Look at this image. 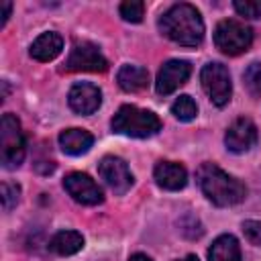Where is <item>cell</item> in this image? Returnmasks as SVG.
<instances>
[{
	"instance_id": "1",
	"label": "cell",
	"mask_w": 261,
	"mask_h": 261,
	"mask_svg": "<svg viewBox=\"0 0 261 261\" xmlns=\"http://www.w3.org/2000/svg\"><path fill=\"white\" fill-rule=\"evenodd\" d=\"M161 33L177 45L198 47L204 41V22L196 6L192 4H173L159 18Z\"/></svg>"
},
{
	"instance_id": "2",
	"label": "cell",
	"mask_w": 261,
	"mask_h": 261,
	"mask_svg": "<svg viewBox=\"0 0 261 261\" xmlns=\"http://www.w3.org/2000/svg\"><path fill=\"white\" fill-rule=\"evenodd\" d=\"M196 179L204 196L216 206H232L247 196V188L214 163H202L196 171Z\"/></svg>"
},
{
	"instance_id": "3",
	"label": "cell",
	"mask_w": 261,
	"mask_h": 261,
	"mask_svg": "<svg viewBox=\"0 0 261 261\" xmlns=\"http://www.w3.org/2000/svg\"><path fill=\"white\" fill-rule=\"evenodd\" d=\"M110 124L114 133L124 137H135V139H147L161 130V120L155 112L143 110L130 104L120 106Z\"/></svg>"
},
{
	"instance_id": "4",
	"label": "cell",
	"mask_w": 261,
	"mask_h": 261,
	"mask_svg": "<svg viewBox=\"0 0 261 261\" xmlns=\"http://www.w3.org/2000/svg\"><path fill=\"white\" fill-rule=\"evenodd\" d=\"M0 151H2L0 153L2 167L6 169L18 167L24 159V151H27L24 135L18 118L12 114H4L0 120Z\"/></svg>"
},
{
	"instance_id": "5",
	"label": "cell",
	"mask_w": 261,
	"mask_h": 261,
	"mask_svg": "<svg viewBox=\"0 0 261 261\" xmlns=\"http://www.w3.org/2000/svg\"><path fill=\"white\" fill-rule=\"evenodd\" d=\"M253 43V31L239 20H220L214 29V45L226 55H241Z\"/></svg>"
},
{
	"instance_id": "6",
	"label": "cell",
	"mask_w": 261,
	"mask_h": 261,
	"mask_svg": "<svg viewBox=\"0 0 261 261\" xmlns=\"http://www.w3.org/2000/svg\"><path fill=\"white\" fill-rule=\"evenodd\" d=\"M200 82H202L204 92L216 106L228 104L230 94H232V84H230V73H228L226 65H222L218 61L206 63L200 71Z\"/></svg>"
},
{
	"instance_id": "7",
	"label": "cell",
	"mask_w": 261,
	"mask_h": 261,
	"mask_svg": "<svg viewBox=\"0 0 261 261\" xmlns=\"http://www.w3.org/2000/svg\"><path fill=\"white\" fill-rule=\"evenodd\" d=\"M65 69L67 71H106L108 61L94 43L77 41V43H73V47L65 59Z\"/></svg>"
},
{
	"instance_id": "8",
	"label": "cell",
	"mask_w": 261,
	"mask_h": 261,
	"mask_svg": "<svg viewBox=\"0 0 261 261\" xmlns=\"http://www.w3.org/2000/svg\"><path fill=\"white\" fill-rule=\"evenodd\" d=\"M63 188L77 204H84V206H96L104 200L98 184L88 173H82V171L67 173L63 177Z\"/></svg>"
},
{
	"instance_id": "9",
	"label": "cell",
	"mask_w": 261,
	"mask_h": 261,
	"mask_svg": "<svg viewBox=\"0 0 261 261\" xmlns=\"http://www.w3.org/2000/svg\"><path fill=\"white\" fill-rule=\"evenodd\" d=\"M98 173L114 194H124L133 186V173L120 157L114 155L102 157V161L98 163Z\"/></svg>"
},
{
	"instance_id": "10",
	"label": "cell",
	"mask_w": 261,
	"mask_h": 261,
	"mask_svg": "<svg viewBox=\"0 0 261 261\" xmlns=\"http://www.w3.org/2000/svg\"><path fill=\"white\" fill-rule=\"evenodd\" d=\"M192 73V65L184 59H169L161 65L157 80H155V90L161 96H167L171 92H175L179 86H184L188 82Z\"/></svg>"
},
{
	"instance_id": "11",
	"label": "cell",
	"mask_w": 261,
	"mask_h": 261,
	"mask_svg": "<svg viewBox=\"0 0 261 261\" xmlns=\"http://www.w3.org/2000/svg\"><path fill=\"white\" fill-rule=\"evenodd\" d=\"M67 102L73 112L92 114L98 110V106L102 102V92L98 90V86H94L90 82H77L71 86V90L67 94Z\"/></svg>"
},
{
	"instance_id": "12",
	"label": "cell",
	"mask_w": 261,
	"mask_h": 261,
	"mask_svg": "<svg viewBox=\"0 0 261 261\" xmlns=\"http://www.w3.org/2000/svg\"><path fill=\"white\" fill-rule=\"evenodd\" d=\"M224 143H226L228 151L245 153L257 143V126L249 118H237L228 126L226 135H224Z\"/></svg>"
},
{
	"instance_id": "13",
	"label": "cell",
	"mask_w": 261,
	"mask_h": 261,
	"mask_svg": "<svg viewBox=\"0 0 261 261\" xmlns=\"http://www.w3.org/2000/svg\"><path fill=\"white\" fill-rule=\"evenodd\" d=\"M153 177H155L159 188L169 190V192L181 190L188 184L186 167L179 165V163H173V161H159L155 165V169H153Z\"/></svg>"
},
{
	"instance_id": "14",
	"label": "cell",
	"mask_w": 261,
	"mask_h": 261,
	"mask_svg": "<svg viewBox=\"0 0 261 261\" xmlns=\"http://www.w3.org/2000/svg\"><path fill=\"white\" fill-rule=\"evenodd\" d=\"M63 49V39L59 33L49 31L39 35L31 45V57L37 61H51L55 59Z\"/></svg>"
},
{
	"instance_id": "15",
	"label": "cell",
	"mask_w": 261,
	"mask_h": 261,
	"mask_svg": "<svg viewBox=\"0 0 261 261\" xmlns=\"http://www.w3.org/2000/svg\"><path fill=\"white\" fill-rule=\"evenodd\" d=\"M92 145H94V137L84 128H65L59 135V147L67 155H82Z\"/></svg>"
},
{
	"instance_id": "16",
	"label": "cell",
	"mask_w": 261,
	"mask_h": 261,
	"mask_svg": "<svg viewBox=\"0 0 261 261\" xmlns=\"http://www.w3.org/2000/svg\"><path fill=\"white\" fill-rule=\"evenodd\" d=\"M208 261H241V247L232 234H220L208 249Z\"/></svg>"
},
{
	"instance_id": "17",
	"label": "cell",
	"mask_w": 261,
	"mask_h": 261,
	"mask_svg": "<svg viewBox=\"0 0 261 261\" xmlns=\"http://www.w3.org/2000/svg\"><path fill=\"white\" fill-rule=\"evenodd\" d=\"M116 82L124 92H139L149 82V71L141 65H122L116 73Z\"/></svg>"
},
{
	"instance_id": "18",
	"label": "cell",
	"mask_w": 261,
	"mask_h": 261,
	"mask_svg": "<svg viewBox=\"0 0 261 261\" xmlns=\"http://www.w3.org/2000/svg\"><path fill=\"white\" fill-rule=\"evenodd\" d=\"M84 247V237L77 230H59L49 241V249L57 255H73Z\"/></svg>"
},
{
	"instance_id": "19",
	"label": "cell",
	"mask_w": 261,
	"mask_h": 261,
	"mask_svg": "<svg viewBox=\"0 0 261 261\" xmlns=\"http://www.w3.org/2000/svg\"><path fill=\"white\" fill-rule=\"evenodd\" d=\"M171 114L177 118V120H194L196 114H198V106L196 102L192 100V96H179L173 104H171Z\"/></svg>"
},
{
	"instance_id": "20",
	"label": "cell",
	"mask_w": 261,
	"mask_h": 261,
	"mask_svg": "<svg viewBox=\"0 0 261 261\" xmlns=\"http://www.w3.org/2000/svg\"><path fill=\"white\" fill-rule=\"evenodd\" d=\"M120 16L126 20V22H141L143 20V14H145V4L141 0H126L120 4Z\"/></svg>"
},
{
	"instance_id": "21",
	"label": "cell",
	"mask_w": 261,
	"mask_h": 261,
	"mask_svg": "<svg viewBox=\"0 0 261 261\" xmlns=\"http://www.w3.org/2000/svg\"><path fill=\"white\" fill-rule=\"evenodd\" d=\"M245 86L253 96H261V63H251L243 73Z\"/></svg>"
},
{
	"instance_id": "22",
	"label": "cell",
	"mask_w": 261,
	"mask_h": 261,
	"mask_svg": "<svg viewBox=\"0 0 261 261\" xmlns=\"http://www.w3.org/2000/svg\"><path fill=\"white\" fill-rule=\"evenodd\" d=\"M20 200V186L12 184V181H4L2 184V206L4 210H12Z\"/></svg>"
},
{
	"instance_id": "23",
	"label": "cell",
	"mask_w": 261,
	"mask_h": 261,
	"mask_svg": "<svg viewBox=\"0 0 261 261\" xmlns=\"http://www.w3.org/2000/svg\"><path fill=\"white\" fill-rule=\"evenodd\" d=\"M234 10L247 18H261V2L259 0H234Z\"/></svg>"
},
{
	"instance_id": "24",
	"label": "cell",
	"mask_w": 261,
	"mask_h": 261,
	"mask_svg": "<svg viewBox=\"0 0 261 261\" xmlns=\"http://www.w3.org/2000/svg\"><path fill=\"white\" fill-rule=\"evenodd\" d=\"M243 232L253 245H261V222L259 220H245Z\"/></svg>"
},
{
	"instance_id": "25",
	"label": "cell",
	"mask_w": 261,
	"mask_h": 261,
	"mask_svg": "<svg viewBox=\"0 0 261 261\" xmlns=\"http://www.w3.org/2000/svg\"><path fill=\"white\" fill-rule=\"evenodd\" d=\"M0 8H2V14H0V16H2V20H0V24L4 27V24H6V20H8V16H10L12 4H10V2H2V4H0Z\"/></svg>"
},
{
	"instance_id": "26",
	"label": "cell",
	"mask_w": 261,
	"mask_h": 261,
	"mask_svg": "<svg viewBox=\"0 0 261 261\" xmlns=\"http://www.w3.org/2000/svg\"><path fill=\"white\" fill-rule=\"evenodd\" d=\"M128 261H151V259L147 255H143V253H135V255L128 257Z\"/></svg>"
},
{
	"instance_id": "27",
	"label": "cell",
	"mask_w": 261,
	"mask_h": 261,
	"mask_svg": "<svg viewBox=\"0 0 261 261\" xmlns=\"http://www.w3.org/2000/svg\"><path fill=\"white\" fill-rule=\"evenodd\" d=\"M179 261H198V257H196V255H188V257H184V259H179Z\"/></svg>"
}]
</instances>
